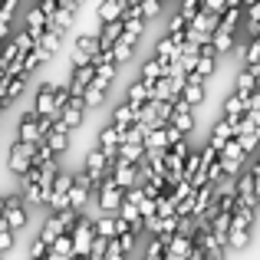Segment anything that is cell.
I'll list each match as a JSON object with an SVG mask.
<instances>
[{"instance_id":"cell-1","label":"cell","mask_w":260,"mask_h":260,"mask_svg":"<svg viewBox=\"0 0 260 260\" xmlns=\"http://www.w3.org/2000/svg\"><path fill=\"white\" fill-rule=\"evenodd\" d=\"M257 208H244L237 204L231 214V231H228V250H244L250 244V228H254Z\"/></svg>"},{"instance_id":"cell-2","label":"cell","mask_w":260,"mask_h":260,"mask_svg":"<svg viewBox=\"0 0 260 260\" xmlns=\"http://www.w3.org/2000/svg\"><path fill=\"white\" fill-rule=\"evenodd\" d=\"M70 234H73V254L89 257V247H92V237H95V221L86 214V211L76 217V224L70 228Z\"/></svg>"},{"instance_id":"cell-3","label":"cell","mask_w":260,"mask_h":260,"mask_svg":"<svg viewBox=\"0 0 260 260\" xmlns=\"http://www.w3.org/2000/svg\"><path fill=\"white\" fill-rule=\"evenodd\" d=\"M33 152H37V142H13L10 145V155H7V172L10 175H23L26 168L33 165Z\"/></svg>"},{"instance_id":"cell-4","label":"cell","mask_w":260,"mask_h":260,"mask_svg":"<svg viewBox=\"0 0 260 260\" xmlns=\"http://www.w3.org/2000/svg\"><path fill=\"white\" fill-rule=\"evenodd\" d=\"M33 112L37 115H50V119H59V109H56V83H43L33 99Z\"/></svg>"},{"instance_id":"cell-5","label":"cell","mask_w":260,"mask_h":260,"mask_svg":"<svg viewBox=\"0 0 260 260\" xmlns=\"http://www.w3.org/2000/svg\"><path fill=\"white\" fill-rule=\"evenodd\" d=\"M4 217H7V224H10V231H13V234H17V231H23V228H26V221H30V214H26V204H23V198H20V194L7 198Z\"/></svg>"},{"instance_id":"cell-6","label":"cell","mask_w":260,"mask_h":260,"mask_svg":"<svg viewBox=\"0 0 260 260\" xmlns=\"http://www.w3.org/2000/svg\"><path fill=\"white\" fill-rule=\"evenodd\" d=\"M181 46H184V30H178V33H165V37L155 43V56H158L161 63H172L178 53H181Z\"/></svg>"},{"instance_id":"cell-7","label":"cell","mask_w":260,"mask_h":260,"mask_svg":"<svg viewBox=\"0 0 260 260\" xmlns=\"http://www.w3.org/2000/svg\"><path fill=\"white\" fill-rule=\"evenodd\" d=\"M237 204L244 208H257V181H254V168L237 175Z\"/></svg>"},{"instance_id":"cell-8","label":"cell","mask_w":260,"mask_h":260,"mask_svg":"<svg viewBox=\"0 0 260 260\" xmlns=\"http://www.w3.org/2000/svg\"><path fill=\"white\" fill-rule=\"evenodd\" d=\"M125 33V23H122V17L119 20H106V23L99 26V33H95V40H99V50L102 53H112V43Z\"/></svg>"},{"instance_id":"cell-9","label":"cell","mask_w":260,"mask_h":260,"mask_svg":"<svg viewBox=\"0 0 260 260\" xmlns=\"http://www.w3.org/2000/svg\"><path fill=\"white\" fill-rule=\"evenodd\" d=\"M119 142H122V132L109 122V125L99 128V139H95V145L106 152V158H112V155H119Z\"/></svg>"},{"instance_id":"cell-10","label":"cell","mask_w":260,"mask_h":260,"mask_svg":"<svg viewBox=\"0 0 260 260\" xmlns=\"http://www.w3.org/2000/svg\"><path fill=\"white\" fill-rule=\"evenodd\" d=\"M73 17H76V10L73 7H66V4H59L56 10L46 17V30H56V33H66L73 26Z\"/></svg>"},{"instance_id":"cell-11","label":"cell","mask_w":260,"mask_h":260,"mask_svg":"<svg viewBox=\"0 0 260 260\" xmlns=\"http://www.w3.org/2000/svg\"><path fill=\"white\" fill-rule=\"evenodd\" d=\"M95 76V63H86V66H73V79H70V95H83V89L92 83Z\"/></svg>"},{"instance_id":"cell-12","label":"cell","mask_w":260,"mask_h":260,"mask_svg":"<svg viewBox=\"0 0 260 260\" xmlns=\"http://www.w3.org/2000/svg\"><path fill=\"white\" fill-rule=\"evenodd\" d=\"M17 139H20V142H40V139H43V135H40V128H37V112H33V106H30V112L20 115Z\"/></svg>"},{"instance_id":"cell-13","label":"cell","mask_w":260,"mask_h":260,"mask_svg":"<svg viewBox=\"0 0 260 260\" xmlns=\"http://www.w3.org/2000/svg\"><path fill=\"white\" fill-rule=\"evenodd\" d=\"M83 168H86L89 175H92V181H99L102 172H106V152H102L99 145H95V148H89V152H86V158H83Z\"/></svg>"},{"instance_id":"cell-14","label":"cell","mask_w":260,"mask_h":260,"mask_svg":"<svg viewBox=\"0 0 260 260\" xmlns=\"http://www.w3.org/2000/svg\"><path fill=\"white\" fill-rule=\"evenodd\" d=\"M125 7H128V0H99V7H95V20H99V23H106V20H119Z\"/></svg>"},{"instance_id":"cell-15","label":"cell","mask_w":260,"mask_h":260,"mask_svg":"<svg viewBox=\"0 0 260 260\" xmlns=\"http://www.w3.org/2000/svg\"><path fill=\"white\" fill-rule=\"evenodd\" d=\"M132 53H135V37H128V33H122L119 40L112 43V59L119 66H125L128 59H132Z\"/></svg>"},{"instance_id":"cell-16","label":"cell","mask_w":260,"mask_h":260,"mask_svg":"<svg viewBox=\"0 0 260 260\" xmlns=\"http://www.w3.org/2000/svg\"><path fill=\"white\" fill-rule=\"evenodd\" d=\"M119 161H128V165L145 161V142H119Z\"/></svg>"},{"instance_id":"cell-17","label":"cell","mask_w":260,"mask_h":260,"mask_svg":"<svg viewBox=\"0 0 260 260\" xmlns=\"http://www.w3.org/2000/svg\"><path fill=\"white\" fill-rule=\"evenodd\" d=\"M231 139H234V122H231V119H221V122H217V125H214V132H211L208 145H214L217 152H221V148L228 145Z\"/></svg>"},{"instance_id":"cell-18","label":"cell","mask_w":260,"mask_h":260,"mask_svg":"<svg viewBox=\"0 0 260 260\" xmlns=\"http://www.w3.org/2000/svg\"><path fill=\"white\" fill-rule=\"evenodd\" d=\"M112 178H115V184H119L122 191H125V188H132V184H139V165L119 161V168L112 172Z\"/></svg>"},{"instance_id":"cell-19","label":"cell","mask_w":260,"mask_h":260,"mask_svg":"<svg viewBox=\"0 0 260 260\" xmlns=\"http://www.w3.org/2000/svg\"><path fill=\"white\" fill-rule=\"evenodd\" d=\"M148 95H152V86H148L145 79H135V83L125 89V102H132L135 109H142V106H145V102H148Z\"/></svg>"},{"instance_id":"cell-20","label":"cell","mask_w":260,"mask_h":260,"mask_svg":"<svg viewBox=\"0 0 260 260\" xmlns=\"http://www.w3.org/2000/svg\"><path fill=\"white\" fill-rule=\"evenodd\" d=\"M63 231H66V224L59 221V214H53V211H50V214H46V221H43V228H40V234H37V237H43L46 244H53V241H56L59 234H63Z\"/></svg>"},{"instance_id":"cell-21","label":"cell","mask_w":260,"mask_h":260,"mask_svg":"<svg viewBox=\"0 0 260 260\" xmlns=\"http://www.w3.org/2000/svg\"><path fill=\"white\" fill-rule=\"evenodd\" d=\"M247 112V95H241V92H231V99L224 102V119H231L237 125V119Z\"/></svg>"},{"instance_id":"cell-22","label":"cell","mask_w":260,"mask_h":260,"mask_svg":"<svg viewBox=\"0 0 260 260\" xmlns=\"http://www.w3.org/2000/svg\"><path fill=\"white\" fill-rule=\"evenodd\" d=\"M26 30H30L33 40H40V37L46 33V13L40 10V4L30 7V13H26Z\"/></svg>"},{"instance_id":"cell-23","label":"cell","mask_w":260,"mask_h":260,"mask_svg":"<svg viewBox=\"0 0 260 260\" xmlns=\"http://www.w3.org/2000/svg\"><path fill=\"white\" fill-rule=\"evenodd\" d=\"M161 76H168V63H161L158 56H152L145 66H142V76H139V79H145V83L152 86V83H158Z\"/></svg>"},{"instance_id":"cell-24","label":"cell","mask_w":260,"mask_h":260,"mask_svg":"<svg viewBox=\"0 0 260 260\" xmlns=\"http://www.w3.org/2000/svg\"><path fill=\"white\" fill-rule=\"evenodd\" d=\"M135 115H139V109H135L132 102H122V106H119V109L112 112V125H115V128L122 132V128H128V125L135 122Z\"/></svg>"},{"instance_id":"cell-25","label":"cell","mask_w":260,"mask_h":260,"mask_svg":"<svg viewBox=\"0 0 260 260\" xmlns=\"http://www.w3.org/2000/svg\"><path fill=\"white\" fill-rule=\"evenodd\" d=\"M70 135H73V132H63V128L53 125L50 132H46V145H50L56 155H63V152H70Z\"/></svg>"},{"instance_id":"cell-26","label":"cell","mask_w":260,"mask_h":260,"mask_svg":"<svg viewBox=\"0 0 260 260\" xmlns=\"http://www.w3.org/2000/svg\"><path fill=\"white\" fill-rule=\"evenodd\" d=\"M92 221H95V234H99V237H119V231H115V214L99 211Z\"/></svg>"},{"instance_id":"cell-27","label":"cell","mask_w":260,"mask_h":260,"mask_svg":"<svg viewBox=\"0 0 260 260\" xmlns=\"http://www.w3.org/2000/svg\"><path fill=\"white\" fill-rule=\"evenodd\" d=\"M181 99H188L191 106H201L204 102V83L201 79H184V89H181Z\"/></svg>"},{"instance_id":"cell-28","label":"cell","mask_w":260,"mask_h":260,"mask_svg":"<svg viewBox=\"0 0 260 260\" xmlns=\"http://www.w3.org/2000/svg\"><path fill=\"white\" fill-rule=\"evenodd\" d=\"M211 46L217 50V56H221V53H228L231 46H234V30H228V26H217V30L211 33Z\"/></svg>"},{"instance_id":"cell-29","label":"cell","mask_w":260,"mask_h":260,"mask_svg":"<svg viewBox=\"0 0 260 260\" xmlns=\"http://www.w3.org/2000/svg\"><path fill=\"white\" fill-rule=\"evenodd\" d=\"M59 40H63V33H56V30H46L43 37L37 40V46H40V50H46V53L53 56V53L59 50Z\"/></svg>"},{"instance_id":"cell-30","label":"cell","mask_w":260,"mask_h":260,"mask_svg":"<svg viewBox=\"0 0 260 260\" xmlns=\"http://www.w3.org/2000/svg\"><path fill=\"white\" fill-rule=\"evenodd\" d=\"M10 250H13V231L7 224V217L0 214V254H10Z\"/></svg>"},{"instance_id":"cell-31","label":"cell","mask_w":260,"mask_h":260,"mask_svg":"<svg viewBox=\"0 0 260 260\" xmlns=\"http://www.w3.org/2000/svg\"><path fill=\"white\" fill-rule=\"evenodd\" d=\"M115 241H119V247L125 250V254H132V250H135V244H139V231H135V228H125L119 237H115Z\"/></svg>"},{"instance_id":"cell-32","label":"cell","mask_w":260,"mask_h":260,"mask_svg":"<svg viewBox=\"0 0 260 260\" xmlns=\"http://www.w3.org/2000/svg\"><path fill=\"white\" fill-rule=\"evenodd\" d=\"M148 99H172V79L161 76L158 83H152V95Z\"/></svg>"},{"instance_id":"cell-33","label":"cell","mask_w":260,"mask_h":260,"mask_svg":"<svg viewBox=\"0 0 260 260\" xmlns=\"http://www.w3.org/2000/svg\"><path fill=\"white\" fill-rule=\"evenodd\" d=\"M17 56H20V50H17V40H10V43H4V46H0V66H4V70H7V66H10Z\"/></svg>"},{"instance_id":"cell-34","label":"cell","mask_w":260,"mask_h":260,"mask_svg":"<svg viewBox=\"0 0 260 260\" xmlns=\"http://www.w3.org/2000/svg\"><path fill=\"white\" fill-rule=\"evenodd\" d=\"M247 63H260V37H250V46L244 50V66Z\"/></svg>"},{"instance_id":"cell-35","label":"cell","mask_w":260,"mask_h":260,"mask_svg":"<svg viewBox=\"0 0 260 260\" xmlns=\"http://www.w3.org/2000/svg\"><path fill=\"white\" fill-rule=\"evenodd\" d=\"M106 260H128V254L119 247V241H115V237H109V244H106Z\"/></svg>"},{"instance_id":"cell-36","label":"cell","mask_w":260,"mask_h":260,"mask_svg":"<svg viewBox=\"0 0 260 260\" xmlns=\"http://www.w3.org/2000/svg\"><path fill=\"white\" fill-rule=\"evenodd\" d=\"M201 10V0H181V17H188V23H191V17H194V13Z\"/></svg>"},{"instance_id":"cell-37","label":"cell","mask_w":260,"mask_h":260,"mask_svg":"<svg viewBox=\"0 0 260 260\" xmlns=\"http://www.w3.org/2000/svg\"><path fill=\"white\" fill-rule=\"evenodd\" d=\"M139 211H142V221L155 217V214H158V211H155V198H142V201H139Z\"/></svg>"},{"instance_id":"cell-38","label":"cell","mask_w":260,"mask_h":260,"mask_svg":"<svg viewBox=\"0 0 260 260\" xmlns=\"http://www.w3.org/2000/svg\"><path fill=\"white\" fill-rule=\"evenodd\" d=\"M188 26V17H181V13H175L172 20H168V33H178V30H184Z\"/></svg>"},{"instance_id":"cell-39","label":"cell","mask_w":260,"mask_h":260,"mask_svg":"<svg viewBox=\"0 0 260 260\" xmlns=\"http://www.w3.org/2000/svg\"><path fill=\"white\" fill-rule=\"evenodd\" d=\"M201 7H204V10H211V13H224L228 0H201Z\"/></svg>"},{"instance_id":"cell-40","label":"cell","mask_w":260,"mask_h":260,"mask_svg":"<svg viewBox=\"0 0 260 260\" xmlns=\"http://www.w3.org/2000/svg\"><path fill=\"white\" fill-rule=\"evenodd\" d=\"M46 247H50V244H46L43 237H37V241H33V247H30V260H33V257H43Z\"/></svg>"},{"instance_id":"cell-41","label":"cell","mask_w":260,"mask_h":260,"mask_svg":"<svg viewBox=\"0 0 260 260\" xmlns=\"http://www.w3.org/2000/svg\"><path fill=\"white\" fill-rule=\"evenodd\" d=\"M56 7H59V0H40V10H43L46 17H50V13L56 10Z\"/></svg>"},{"instance_id":"cell-42","label":"cell","mask_w":260,"mask_h":260,"mask_svg":"<svg viewBox=\"0 0 260 260\" xmlns=\"http://www.w3.org/2000/svg\"><path fill=\"white\" fill-rule=\"evenodd\" d=\"M247 109H260V89H254V92L247 95Z\"/></svg>"},{"instance_id":"cell-43","label":"cell","mask_w":260,"mask_h":260,"mask_svg":"<svg viewBox=\"0 0 260 260\" xmlns=\"http://www.w3.org/2000/svg\"><path fill=\"white\" fill-rule=\"evenodd\" d=\"M7 33H10V20H4V17H0V43L7 40Z\"/></svg>"},{"instance_id":"cell-44","label":"cell","mask_w":260,"mask_h":260,"mask_svg":"<svg viewBox=\"0 0 260 260\" xmlns=\"http://www.w3.org/2000/svg\"><path fill=\"white\" fill-rule=\"evenodd\" d=\"M59 4H66V7H73V10H79V4H83V0H59Z\"/></svg>"},{"instance_id":"cell-45","label":"cell","mask_w":260,"mask_h":260,"mask_svg":"<svg viewBox=\"0 0 260 260\" xmlns=\"http://www.w3.org/2000/svg\"><path fill=\"white\" fill-rule=\"evenodd\" d=\"M89 260H106V254H89Z\"/></svg>"},{"instance_id":"cell-46","label":"cell","mask_w":260,"mask_h":260,"mask_svg":"<svg viewBox=\"0 0 260 260\" xmlns=\"http://www.w3.org/2000/svg\"><path fill=\"white\" fill-rule=\"evenodd\" d=\"M254 175H260V155H257V161H254Z\"/></svg>"},{"instance_id":"cell-47","label":"cell","mask_w":260,"mask_h":260,"mask_svg":"<svg viewBox=\"0 0 260 260\" xmlns=\"http://www.w3.org/2000/svg\"><path fill=\"white\" fill-rule=\"evenodd\" d=\"M4 208H7V198H0V214H4Z\"/></svg>"},{"instance_id":"cell-48","label":"cell","mask_w":260,"mask_h":260,"mask_svg":"<svg viewBox=\"0 0 260 260\" xmlns=\"http://www.w3.org/2000/svg\"><path fill=\"white\" fill-rule=\"evenodd\" d=\"M257 204H260V181H257Z\"/></svg>"},{"instance_id":"cell-49","label":"cell","mask_w":260,"mask_h":260,"mask_svg":"<svg viewBox=\"0 0 260 260\" xmlns=\"http://www.w3.org/2000/svg\"><path fill=\"white\" fill-rule=\"evenodd\" d=\"M0 79H7V73H4V66H0Z\"/></svg>"},{"instance_id":"cell-50","label":"cell","mask_w":260,"mask_h":260,"mask_svg":"<svg viewBox=\"0 0 260 260\" xmlns=\"http://www.w3.org/2000/svg\"><path fill=\"white\" fill-rule=\"evenodd\" d=\"M33 260H50V257H46V254H43V257H33Z\"/></svg>"},{"instance_id":"cell-51","label":"cell","mask_w":260,"mask_h":260,"mask_svg":"<svg viewBox=\"0 0 260 260\" xmlns=\"http://www.w3.org/2000/svg\"><path fill=\"white\" fill-rule=\"evenodd\" d=\"M128 4H142V0H128Z\"/></svg>"},{"instance_id":"cell-52","label":"cell","mask_w":260,"mask_h":260,"mask_svg":"<svg viewBox=\"0 0 260 260\" xmlns=\"http://www.w3.org/2000/svg\"><path fill=\"white\" fill-rule=\"evenodd\" d=\"M0 115H4V109H0Z\"/></svg>"},{"instance_id":"cell-53","label":"cell","mask_w":260,"mask_h":260,"mask_svg":"<svg viewBox=\"0 0 260 260\" xmlns=\"http://www.w3.org/2000/svg\"><path fill=\"white\" fill-rule=\"evenodd\" d=\"M0 260H4V254H0Z\"/></svg>"},{"instance_id":"cell-54","label":"cell","mask_w":260,"mask_h":260,"mask_svg":"<svg viewBox=\"0 0 260 260\" xmlns=\"http://www.w3.org/2000/svg\"><path fill=\"white\" fill-rule=\"evenodd\" d=\"M161 260H168V257H161Z\"/></svg>"}]
</instances>
